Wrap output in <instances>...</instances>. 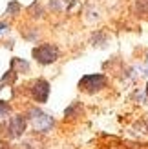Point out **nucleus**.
<instances>
[{
  "instance_id": "nucleus-1",
  "label": "nucleus",
  "mask_w": 148,
  "mask_h": 149,
  "mask_svg": "<svg viewBox=\"0 0 148 149\" xmlns=\"http://www.w3.org/2000/svg\"><path fill=\"white\" fill-rule=\"evenodd\" d=\"M2 131H4V135L7 138H18V136H22L24 131H26V118L22 115L9 118L6 124H2Z\"/></svg>"
},
{
  "instance_id": "nucleus-2",
  "label": "nucleus",
  "mask_w": 148,
  "mask_h": 149,
  "mask_svg": "<svg viewBox=\"0 0 148 149\" xmlns=\"http://www.w3.org/2000/svg\"><path fill=\"white\" fill-rule=\"evenodd\" d=\"M33 58L39 64H53L57 58H58V49L51 44H42V46L35 47L33 49Z\"/></svg>"
},
{
  "instance_id": "nucleus-3",
  "label": "nucleus",
  "mask_w": 148,
  "mask_h": 149,
  "mask_svg": "<svg viewBox=\"0 0 148 149\" xmlns=\"http://www.w3.org/2000/svg\"><path fill=\"white\" fill-rule=\"evenodd\" d=\"M29 118H31L33 127L37 131H40V133H46V131H49L53 127V118L49 115H46V113H42L40 109H31L29 111Z\"/></svg>"
},
{
  "instance_id": "nucleus-4",
  "label": "nucleus",
  "mask_w": 148,
  "mask_h": 149,
  "mask_svg": "<svg viewBox=\"0 0 148 149\" xmlns=\"http://www.w3.org/2000/svg\"><path fill=\"white\" fill-rule=\"evenodd\" d=\"M79 86L86 93H95V91H99V89H102L106 86V78L102 74H88V77H84L79 82Z\"/></svg>"
},
{
  "instance_id": "nucleus-5",
  "label": "nucleus",
  "mask_w": 148,
  "mask_h": 149,
  "mask_svg": "<svg viewBox=\"0 0 148 149\" xmlns=\"http://www.w3.org/2000/svg\"><path fill=\"white\" fill-rule=\"evenodd\" d=\"M31 95L37 102H46L49 96V84L46 80H35L31 86Z\"/></svg>"
},
{
  "instance_id": "nucleus-6",
  "label": "nucleus",
  "mask_w": 148,
  "mask_h": 149,
  "mask_svg": "<svg viewBox=\"0 0 148 149\" xmlns=\"http://www.w3.org/2000/svg\"><path fill=\"white\" fill-rule=\"evenodd\" d=\"M27 13L31 15L33 18H42V15H44V9H42V6H40L39 2H35V4H31V6H29Z\"/></svg>"
},
{
  "instance_id": "nucleus-7",
  "label": "nucleus",
  "mask_w": 148,
  "mask_h": 149,
  "mask_svg": "<svg viewBox=\"0 0 148 149\" xmlns=\"http://www.w3.org/2000/svg\"><path fill=\"white\" fill-rule=\"evenodd\" d=\"M135 11L141 13V15H148V0H137Z\"/></svg>"
},
{
  "instance_id": "nucleus-8",
  "label": "nucleus",
  "mask_w": 148,
  "mask_h": 149,
  "mask_svg": "<svg viewBox=\"0 0 148 149\" xmlns=\"http://www.w3.org/2000/svg\"><path fill=\"white\" fill-rule=\"evenodd\" d=\"M11 113V107H9V104L4 102V100H0V118H4Z\"/></svg>"
},
{
  "instance_id": "nucleus-9",
  "label": "nucleus",
  "mask_w": 148,
  "mask_h": 149,
  "mask_svg": "<svg viewBox=\"0 0 148 149\" xmlns=\"http://www.w3.org/2000/svg\"><path fill=\"white\" fill-rule=\"evenodd\" d=\"M20 11V4L18 2H9L7 6V15H17Z\"/></svg>"
},
{
  "instance_id": "nucleus-10",
  "label": "nucleus",
  "mask_w": 148,
  "mask_h": 149,
  "mask_svg": "<svg viewBox=\"0 0 148 149\" xmlns=\"http://www.w3.org/2000/svg\"><path fill=\"white\" fill-rule=\"evenodd\" d=\"M49 7H51L53 11H61V9H62L61 0H49Z\"/></svg>"
},
{
  "instance_id": "nucleus-11",
  "label": "nucleus",
  "mask_w": 148,
  "mask_h": 149,
  "mask_svg": "<svg viewBox=\"0 0 148 149\" xmlns=\"http://www.w3.org/2000/svg\"><path fill=\"white\" fill-rule=\"evenodd\" d=\"M2 147H4V144H0V149H2Z\"/></svg>"
},
{
  "instance_id": "nucleus-12",
  "label": "nucleus",
  "mask_w": 148,
  "mask_h": 149,
  "mask_svg": "<svg viewBox=\"0 0 148 149\" xmlns=\"http://www.w3.org/2000/svg\"><path fill=\"white\" fill-rule=\"evenodd\" d=\"M64 2H71V0H64Z\"/></svg>"
}]
</instances>
